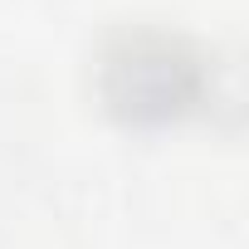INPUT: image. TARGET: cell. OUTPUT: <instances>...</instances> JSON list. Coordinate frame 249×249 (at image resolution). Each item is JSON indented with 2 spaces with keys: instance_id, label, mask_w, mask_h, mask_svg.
<instances>
[{
  "instance_id": "6da1fadb",
  "label": "cell",
  "mask_w": 249,
  "mask_h": 249,
  "mask_svg": "<svg viewBox=\"0 0 249 249\" xmlns=\"http://www.w3.org/2000/svg\"><path fill=\"white\" fill-rule=\"evenodd\" d=\"M103 93L132 122H166L200 103L205 59L191 39L166 30H132L103 59Z\"/></svg>"
}]
</instances>
